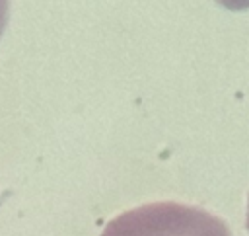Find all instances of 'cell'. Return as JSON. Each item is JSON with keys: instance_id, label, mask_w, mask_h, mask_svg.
<instances>
[{"instance_id": "cell-1", "label": "cell", "mask_w": 249, "mask_h": 236, "mask_svg": "<svg viewBox=\"0 0 249 236\" xmlns=\"http://www.w3.org/2000/svg\"><path fill=\"white\" fill-rule=\"evenodd\" d=\"M101 236H230V230L204 209L163 201L121 213Z\"/></svg>"}, {"instance_id": "cell-2", "label": "cell", "mask_w": 249, "mask_h": 236, "mask_svg": "<svg viewBox=\"0 0 249 236\" xmlns=\"http://www.w3.org/2000/svg\"><path fill=\"white\" fill-rule=\"evenodd\" d=\"M6 21H8V4L6 2H0V35L6 27Z\"/></svg>"}, {"instance_id": "cell-3", "label": "cell", "mask_w": 249, "mask_h": 236, "mask_svg": "<svg viewBox=\"0 0 249 236\" xmlns=\"http://www.w3.org/2000/svg\"><path fill=\"white\" fill-rule=\"evenodd\" d=\"M245 226L249 230V195H247V218H245Z\"/></svg>"}]
</instances>
